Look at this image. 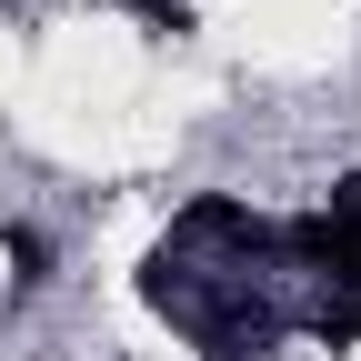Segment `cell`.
<instances>
[{"label": "cell", "mask_w": 361, "mask_h": 361, "mask_svg": "<svg viewBox=\"0 0 361 361\" xmlns=\"http://www.w3.org/2000/svg\"><path fill=\"white\" fill-rule=\"evenodd\" d=\"M121 11H141L161 40H191V30H201V11H191V0H121Z\"/></svg>", "instance_id": "3"}, {"label": "cell", "mask_w": 361, "mask_h": 361, "mask_svg": "<svg viewBox=\"0 0 361 361\" xmlns=\"http://www.w3.org/2000/svg\"><path fill=\"white\" fill-rule=\"evenodd\" d=\"M0 261H11V291H20V301L61 281V241L40 231V221H0Z\"/></svg>", "instance_id": "1"}, {"label": "cell", "mask_w": 361, "mask_h": 361, "mask_svg": "<svg viewBox=\"0 0 361 361\" xmlns=\"http://www.w3.org/2000/svg\"><path fill=\"white\" fill-rule=\"evenodd\" d=\"M311 331H322L331 351H351V341H361V291H341V301H322V311H311Z\"/></svg>", "instance_id": "2"}]
</instances>
